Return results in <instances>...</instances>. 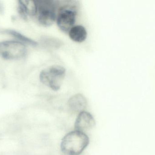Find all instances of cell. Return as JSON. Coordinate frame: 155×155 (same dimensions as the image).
Segmentation results:
<instances>
[{
    "label": "cell",
    "mask_w": 155,
    "mask_h": 155,
    "mask_svg": "<svg viewBox=\"0 0 155 155\" xmlns=\"http://www.w3.org/2000/svg\"><path fill=\"white\" fill-rule=\"evenodd\" d=\"M89 143V137L84 133L72 131L62 140L61 150L66 155H79L87 147Z\"/></svg>",
    "instance_id": "obj_1"
},
{
    "label": "cell",
    "mask_w": 155,
    "mask_h": 155,
    "mask_svg": "<svg viewBox=\"0 0 155 155\" xmlns=\"http://www.w3.org/2000/svg\"><path fill=\"white\" fill-rule=\"evenodd\" d=\"M66 74V69L61 66H53L40 73L41 82L52 90H60Z\"/></svg>",
    "instance_id": "obj_2"
},
{
    "label": "cell",
    "mask_w": 155,
    "mask_h": 155,
    "mask_svg": "<svg viewBox=\"0 0 155 155\" xmlns=\"http://www.w3.org/2000/svg\"><path fill=\"white\" fill-rule=\"evenodd\" d=\"M26 46L23 43L16 41L0 42V56L6 60H17L25 56Z\"/></svg>",
    "instance_id": "obj_3"
},
{
    "label": "cell",
    "mask_w": 155,
    "mask_h": 155,
    "mask_svg": "<svg viewBox=\"0 0 155 155\" xmlns=\"http://www.w3.org/2000/svg\"><path fill=\"white\" fill-rule=\"evenodd\" d=\"M36 2L39 22L44 26L52 25L56 19L55 8L53 1H39Z\"/></svg>",
    "instance_id": "obj_4"
},
{
    "label": "cell",
    "mask_w": 155,
    "mask_h": 155,
    "mask_svg": "<svg viewBox=\"0 0 155 155\" xmlns=\"http://www.w3.org/2000/svg\"><path fill=\"white\" fill-rule=\"evenodd\" d=\"M76 11L73 8H64L59 12L57 18V25L64 32H70L76 21Z\"/></svg>",
    "instance_id": "obj_5"
},
{
    "label": "cell",
    "mask_w": 155,
    "mask_h": 155,
    "mask_svg": "<svg viewBox=\"0 0 155 155\" xmlns=\"http://www.w3.org/2000/svg\"><path fill=\"white\" fill-rule=\"evenodd\" d=\"M95 125V120L92 115L86 111H83L78 115L74 123V129L75 131L84 133L93 129Z\"/></svg>",
    "instance_id": "obj_6"
},
{
    "label": "cell",
    "mask_w": 155,
    "mask_h": 155,
    "mask_svg": "<svg viewBox=\"0 0 155 155\" xmlns=\"http://www.w3.org/2000/svg\"><path fill=\"white\" fill-rule=\"evenodd\" d=\"M68 106L71 111L79 113L84 111L87 106V101L83 95L77 94L69 99Z\"/></svg>",
    "instance_id": "obj_7"
},
{
    "label": "cell",
    "mask_w": 155,
    "mask_h": 155,
    "mask_svg": "<svg viewBox=\"0 0 155 155\" xmlns=\"http://www.w3.org/2000/svg\"><path fill=\"white\" fill-rule=\"evenodd\" d=\"M18 11L22 17L27 19L28 15L34 16L37 14V6L35 1L24 0L18 1Z\"/></svg>",
    "instance_id": "obj_8"
},
{
    "label": "cell",
    "mask_w": 155,
    "mask_h": 155,
    "mask_svg": "<svg viewBox=\"0 0 155 155\" xmlns=\"http://www.w3.org/2000/svg\"><path fill=\"white\" fill-rule=\"evenodd\" d=\"M69 32L70 38L73 41L77 42H84L87 36V32L85 28L81 25L74 26Z\"/></svg>",
    "instance_id": "obj_9"
},
{
    "label": "cell",
    "mask_w": 155,
    "mask_h": 155,
    "mask_svg": "<svg viewBox=\"0 0 155 155\" xmlns=\"http://www.w3.org/2000/svg\"><path fill=\"white\" fill-rule=\"evenodd\" d=\"M4 32L10 35L21 41L23 43H26L32 46H36L38 45V43L32 39L26 37L21 33L12 29H6L4 31Z\"/></svg>",
    "instance_id": "obj_10"
}]
</instances>
